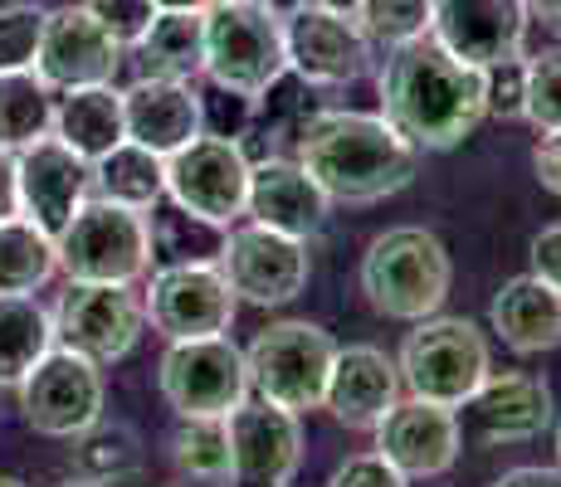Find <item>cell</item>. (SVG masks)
Returning <instances> with one entry per match:
<instances>
[{
	"mask_svg": "<svg viewBox=\"0 0 561 487\" xmlns=\"http://www.w3.org/2000/svg\"><path fill=\"white\" fill-rule=\"evenodd\" d=\"M455 288V258L425 224H396L376 234L362 254V292L371 312L391 322H425L445 308Z\"/></svg>",
	"mask_w": 561,
	"mask_h": 487,
	"instance_id": "3",
	"label": "cell"
},
{
	"mask_svg": "<svg viewBox=\"0 0 561 487\" xmlns=\"http://www.w3.org/2000/svg\"><path fill=\"white\" fill-rule=\"evenodd\" d=\"M103 405H107L103 366L69 351V346H54L45 361L20 381L25 425L45 439H79L83 429H93L103 419Z\"/></svg>",
	"mask_w": 561,
	"mask_h": 487,
	"instance_id": "11",
	"label": "cell"
},
{
	"mask_svg": "<svg viewBox=\"0 0 561 487\" xmlns=\"http://www.w3.org/2000/svg\"><path fill=\"white\" fill-rule=\"evenodd\" d=\"M527 0H435L430 35L473 69L527 59Z\"/></svg>",
	"mask_w": 561,
	"mask_h": 487,
	"instance_id": "17",
	"label": "cell"
},
{
	"mask_svg": "<svg viewBox=\"0 0 561 487\" xmlns=\"http://www.w3.org/2000/svg\"><path fill=\"white\" fill-rule=\"evenodd\" d=\"M167 200L186 214L230 230L250 200V156L234 137L201 132L167 156Z\"/></svg>",
	"mask_w": 561,
	"mask_h": 487,
	"instance_id": "10",
	"label": "cell"
},
{
	"mask_svg": "<svg viewBox=\"0 0 561 487\" xmlns=\"http://www.w3.org/2000/svg\"><path fill=\"white\" fill-rule=\"evenodd\" d=\"M20 214V186H15V151L0 147V220Z\"/></svg>",
	"mask_w": 561,
	"mask_h": 487,
	"instance_id": "44",
	"label": "cell"
},
{
	"mask_svg": "<svg viewBox=\"0 0 561 487\" xmlns=\"http://www.w3.org/2000/svg\"><path fill=\"white\" fill-rule=\"evenodd\" d=\"M59 487H103V483H89V478H69V483H59Z\"/></svg>",
	"mask_w": 561,
	"mask_h": 487,
	"instance_id": "49",
	"label": "cell"
},
{
	"mask_svg": "<svg viewBox=\"0 0 561 487\" xmlns=\"http://www.w3.org/2000/svg\"><path fill=\"white\" fill-rule=\"evenodd\" d=\"M230 483L240 487H288L304 468V425L294 409L244 399L230 409Z\"/></svg>",
	"mask_w": 561,
	"mask_h": 487,
	"instance_id": "15",
	"label": "cell"
},
{
	"mask_svg": "<svg viewBox=\"0 0 561 487\" xmlns=\"http://www.w3.org/2000/svg\"><path fill=\"white\" fill-rule=\"evenodd\" d=\"M259 5H264V10H274L278 20H288V15H298V10H304L308 0H259Z\"/></svg>",
	"mask_w": 561,
	"mask_h": 487,
	"instance_id": "47",
	"label": "cell"
},
{
	"mask_svg": "<svg viewBox=\"0 0 561 487\" xmlns=\"http://www.w3.org/2000/svg\"><path fill=\"white\" fill-rule=\"evenodd\" d=\"M45 15L35 0H15L0 5V69H35L39 35H45Z\"/></svg>",
	"mask_w": 561,
	"mask_h": 487,
	"instance_id": "36",
	"label": "cell"
},
{
	"mask_svg": "<svg viewBox=\"0 0 561 487\" xmlns=\"http://www.w3.org/2000/svg\"><path fill=\"white\" fill-rule=\"evenodd\" d=\"M123 69V45L89 15L83 5H59L45 15L35 73L54 93L83 89V83H113Z\"/></svg>",
	"mask_w": 561,
	"mask_h": 487,
	"instance_id": "20",
	"label": "cell"
},
{
	"mask_svg": "<svg viewBox=\"0 0 561 487\" xmlns=\"http://www.w3.org/2000/svg\"><path fill=\"white\" fill-rule=\"evenodd\" d=\"M332 356H337L332 332H322L318 322L288 317L259 332L244 361H250V385L259 390V399L308 415V409H322Z\"/></svg>",
	"mask_w": 561,
	"mask_h": 487,
	"instance_id": "8",
	"label": "cell"
},
{
	"mask_svg": "<svg viewBox=\"0 0 561 487\" xmlns=\"http://www.w3.org/2000/svg\"><path fill=\"white\" fill-rule=\"evenodd\" d=\"M376 434V453L386 463L415 478H445L463 453V429H459V409L435 405V399H396L386 409V419L371 429Z\"/></svg>",
	"mask_w": 561,
	"mask_h": 487,
	"instance_id": "16",
	"label": "cell"
},
{
	"mask_svg": "<svg viewBox=\"0 0 561 487\" xmlns=\"http://www.w3.org/2000/svg\"><path fill=\"white\" fill-rule=\"evenodd\" d=\"M489 322L499 341L517 356H542L561 346V292L547 288L537 274H517L493 292Z\"/></svg>",
	"mask_w": 561,
	"mask_h": 487,
	"instance_id": "24",
	"label": "cell"
},
{
	"mask_svg": "<svg viewBox=\"0 0 561 487\" xmlns=\"http://www.w3.org/2000/svg\"><path fill=\"white\" fill-rule=\"evenodd\" d=\"M69 443H73V478L117 487L142 468V439H137L133 425H107V419H99V425L83 429Z\"/></svg>",
	"mask_w": 561,
	"mask_h": 487,
	"instance_id": "31",
	"label": "cell"
},
{
	"mask_svg": "<svg viewBox=\"0 0 561 487\" xmlns=\"http://www.w3.org/2000/svg\"><path fill=\"white\" fill-rule=\"evenodd\" d=\"M381 117L415 151H455L489 117L483 69L455 59L435 35L396 45L381 69Z\"/></svg>",
	"mask_w": 561,
	"mask_h": 487,
	"instance_id": "1",
	"label": "cell"
},
{
	"mask_svg": "<svg viewBox=\"0 0 561 487\" xmlns=\"http://www.w3.org/2000/svg\"><path fill=\"white\" fill-rule=\"evenodd\" d=\"M225 234L230 230H220V224H210V220H201V214H186V210L171 205L167 214L152 220V258H161V264H220Z\"/></svg>",
	"mask_w": 561,
	"mask_h": 487,
	"instance_id": "32",
	"label": "cell"
},
{
	"mask_svg": "<svg viewBox=\"0 0 561 487\" xmlns=\"http://www.w3.org/2000/svg\"><path fill=\"white\" fill-rule=\"evenodd\" d=\"M205 79L225 93H240L259 107V97L278 89L288 73L284 20L259 0H210L205 5Z\"/></svg>",
	"mask_w": 561,
	"mask_h": 487,
	"instance_id": "4",
	"label": "cell"
},
{
	"mask_svg": "<svg viewBox=\"0 0 561 487\" xmlns=\"http://www.w3.org/2000/svg\"><path fill=\"white\" fill-rule=\"evenodd\" d=\"M93 195L152 214L167 200V156H157L142 142H117L93 161Z\"/></svg>",
	"mask_w": 561,
	"mask_h": 487,
	"instance_id": "27",
	"label": "cell"
},
{
	"mask_svg": "<svg viewBox=\"0 0 561 487\" xmlns=\"http://www.w3.org/2000/svg\"><path fill=\"white\" fill-rule=\"evenodd\" d=\"M142 302L147 322L167 341L220 337L240 312V298L230 292V278L220 274V264H161Z\"/></svg>",
	"mask_w": 561,
	"mask_h": 487,
	"instance_id": "13",
	"label": "cell"
},
{
	"mask_svg": "<svg viewBox=\"0 0 561 487\" xmlns=\"http://www.w3.org/2000/svg\"><path fill=\"white\" fill-rule=\"evenodd\" d=\"M15 186H20V214L35 220L39 230L59 234L79 214V205L93 195V161L49 132L35 147L15 151Z\"/></svg>",
	"mask_w": 561,
	"mask_h": 487,
	"instance_id": "19",
	"label": "cell"
},
{
	"mask_svg": "<svg viewBox=\"0 0 561 487\" xmlns=\"http://www.w3.org/2000/svg\"><path fill=\"white\" fill-rule=\"evenodd\" d=\"M0 487H30V483H20V478H0Z\"/></svg>",
	"mask_w": 561,
	"mask_h": 487,
	"instance_id": "50",
	"label": "cell"
},
{
	"mask_svg": "<svg viewBox=\"0 0 561 487\" xmlns=\"http://www.w3.org/2000/svg\"><path fill=\"white\" fill-rule=\"evenodd\" d=\"M210 0H157V10H205Z\"/></svg>",
	"mask_w": 561,
	"mask_h": 487,
	"instance_id": "48",
	"label": "cell"
},
{
	"mask_svg": "<svg viewBox=\"0 0 561 487\" xmlns=\"http://www.w3.org/2000/svg\"><path fill=\"white\" fill-rule=\"evenodd\" d=\"M83 10H89L123 49H137V39H142L157 20V0H83Z\"/></svg>",
	"mask_w": 561,
	"mask_h": 487,
	"instance_id": "37",
	"label": "cell"
},
{
	"mask_svg": "<svg viewBox=\"0 0 561 487\" xmlns=\"http://www.w3.org/2000/svg\"><path fill=\"white\" fill-rule=\"evenodd\" d=\"M312 5H322V10H332V15H347V20H357V10H362V0H312Z\"/></svg>",
	"mask_w": 561,
	"mask_h": 487,
	"instance_id": "46",
	"label": "cell"
},
{
	"mask_svg": "<svg viewBox=\"0 0 561 487\" xmlns=\"http://www.w3.org/2000/svg\"><path fill=\"white\" fill-rule=\"evenodd\" d=\"M557 399L542 375L527 371H489V381L459 405V429L479 449H503V443H527L542 429H552Z\"/></svg>",
	"mask_w": 561,
	"mask_h": 487,
	"instance_id": "14",
	"label": "cell"
},
{
	"mask_svg": "<svg viewBox=\"0 0 561 487\" xmlns=\"http://www.w3.org/2000/svg\"><path fill=\"white\" fill-rule=\"evenodd\" d=\"M147 73L157 79H191L205 69V10H157L152 30L137 39Z\"/></svg>",
	"mask_w": 561,
	"mask_h": 487,
	"instance_id": "28",
	"label": "cell"
},
{
	"mask_svg": "<svg viewBox=\"0 0 561 487\" xmlns=\"http://www.w3.org/2000/svg\"><path fill=\"white\" fill-rule=\"evenodd\" d=\"M328 190L308 176L304 161L288 156H264L250 161V200H244V214L254 224H268L278 234H294V240H312L328 224Z\"/></svg>",
	"mask_w": 561,
	"mask_h": 487,
	"instance_id": "21",
	"label": "cell"
},
{
	"mask_svg": "<svg viewBox=\"0 0 561 487\" xmlns=\"http://www.w3.org/2000/svg\"><path fill=\"white\" fill-rule=\"evenodd\" d=\"M527 15L542 20L552 35H561V0H527Z\"/></svg>",
	"mask_w": 561,
	"mask_h": 487,
	"instance_id": "45",
	"label": "cell"
},
{
	"mask_svg": "<svg viewBox=\"0 0 561 487\" xmlns=\"http://www.w3.org/2000/svg\"><path fill=\"white\" fill-rule=\"evenodd\" d=\"M557 459H561V425H557Z\"/></svg>",
	"mask_w": 561,
	"mask_h": 487,
	"instance_id": "51",
	"label": "cell"
},
{
	"mask_svg": "<svg viewBox=\"0 0 561 487\" xmlns=\"http://www.w3.org/2000/svg\"><path fill=\"white\" fill-rule=\"evenodd\" d=\"M54 93L35 69H0V147L25 151L54 132Z\"/></svg>",
	"mask_w": 561,
	"mask_h": 487,
	"instance_id": "29",
	"label": "cell"
},
{
	"mask_svg": "<svg viewBox=\"0 0 561 487\" xmlns=\"http://www.w3.org/2000/svg\"><path fill=\"white\" fill-rule=\"evenodd\" d=\"M171 463L196 483L230 478V425L225 419H181L171 434Z\"/></svg>",
	"mask_w": 561,
	"mask_h": 487,
	"instance_id": "33",
	"label": "cell"
},
{
	"mask_svg": "<svg viewBox=\"0 0 561 487\" xmlns=\"http://www.w3.org/2000/svg\"><path fill=\"white\" fill-rule=\"evenodd\" d=\"M201 117H205V132L234 137V142H240V132L250 127V117H254V103L250 97H240V93L215 89V97L201 93Z\"/></svg>",
	"mask_w": 561,
	"mask_h": 487,
	"instance_id": "40",
	"label": "cell"
},
{
	"mask_svg": "<svg viewBox=\"0 0 561 487\" xmlns=\"http://www.w3.org/2000/svg\"><path fill=\"white\" fill-rule=\"evenodd\" d=\"M220 274L230 278V292L250 308H284L308 288V240L278 234L268 224H230L220 248Z\"/></svg>",
	"mask_w": 561,
	"mask_h": 487,
	"instance_id": "12",
	"label": "cell"
},
{
	"mask_svg": "<svg viewBox=\"0 0 561 487\" xmlns=\"http://www.w3.org/2000/svg\"><path fill=\"white\" fill-rule=\"evenodd\" d=\"M533 274L542 278L547 288L561 292V224H547L533 240Z\"/></svg>",
	"mask_w": 561,
	"mask_h": 487,
	"instance_id": "41",
	"label": "cell"
},
{
	"mask_svg": "<svg viewBox=\"0 0 561 487\" xmlns=\"http://www.w3.org/2000/svg\"><path fill=\"white\" fill-rule=\"evenodd\" d=\"M328 487H410V478L396 463H386L381 453H352L347 463H337Z\"/></svg>",
	"mask_w": 561,
	"mask_h": 487,
	"instance_id": "39",
	"label": "cell"
},
{
	"mask_svg": "<svg viewBox=\"0 0 561 487\" xmlns=\"http://www.w3.org/2000/svg\"><path fill=\"white\" fill-rule=\"evenodd\" d=\"M54 254L69 283H137L152 274V220L89 195L79 214L54 234Z\"/></svg>",
	"mask_w": 561,
	"mask_h": 487,
	"instance_id": "5",
	"label": "cell"
},
{
	"mask_svg": "<svg viewBox=\"0 0 561 487\" xmlns=\"http://www.w3.org/2000/svg\"><path fill=\"white\" fill-rule=\"evenodd\" d=\"M401 385L415 399H435V405L459 409L493 371L489 337L473 327L469 317H425L401 346Z\"/></svg>",
	"mask_w": 561,
	"mask_h": 487,
	"instance_id": "6",
	"label": "cell"
},
{
	"mask_svg": "<svg viewBox=\"0 0 561 487\" xmlns=\"http://www.w3.org/2000/svg\"><path fill=\"white\" fill-rule=\"evenodd\" d=\"M523 123H533L537 132H557L561 127V45L527 54V103Z\"/></svg>",
	"mask_w": 561,
	"mask_h": 487,
	"instance_id": "35",
	"label": "cell"
},
{
	"mask_svg": "<svg viewBox=\"0 0 561 487\" xmlns=\"http://www.w3.org/2000/svg\"><path fill=\"white\" fill-rule=\"evenodd\" d=\"M147 332V302L133 283H69L54 308V346L117 366L137 351Z\"/></svg>",
	"mask_w": 561,
	"mask_h": 487,
	"instance_id": "9",
	"label": "cell"
},
{
	"mask_svg": "<svg viewBox=\"0 0 561 487\" xmlns=\"http://www.w3.org/2000/svg\"><path fill=\"white\" fill-rule=\"evenodd\" d=\"M298 161L332 205H376L405 190L420 151L381 113H312L298 132Z\"/></svg>",
	"mask_w": 561,
	"mask_h": 487,
	"instance_id": "2",
	"label": "cell"
},
{
	"mask_svg": "<svg viewBox=\"0 0 561 487\" xmlns=\"http://www.w3.org/2000/svg\"><path fill=\"white\" fill-rule=\"evenodd\" d=\"M123 123H127V142H142L157 156H171V151H181L205 132L201 89L191 79L142 73L133 89H123Z\"/></svg>",
	"mask_w": 561,
	"mask_h": 487,
	"instance_id": "23",
	"label": "cell"
},
{
	"mask_svg": "<svg viewBox=\"0 0 561 487\" xmlns=\"http://www.w3.org/2000/svg\"><path fill=\"white\" fill-rule=\"evenodd\" d=\"M59 274L54 234L25 214L0 220V292H39Z\"/></svg>",
	"mask_w": 561,
	"mask_h": 487,
	"instance_id": "30",
	"label": "cell"
},
{
	"mask_svg": "<svg viewBox=\"0 0 561 487\" xmlns=\"http://www.w3.org/2000/svg\"><path fill=\"white\" fill-rule=\"evenodd\" d=\"M401 366L381 351V346H337L328 375V395L322 409H332V419L357 434H371L386 419V409L401 399Z\"/></svg>",
	"mask_w": 561,
	"mask_h": 487,
	"instance_id": "22",
	"label": "cell"
},
{
	"mask_svg": "<svg viewBox=\"0 0 561 487\" xmlns=\"http://www.w3.org/2000/svg\"><path fill=\"white\" fill-rule=\"evenodd\" d=\"M430 20H435V0H362L357 10L362 35L386 49L430 35Z\"/></svg>",
	"mask_w": 561,
	"mask_h": 487,
	"instance_id": "34",
	"label": "cell"
},
{
	"mask_svg": "<svg viewBox=\"0 0 561 487\" xmlns=\"http://www.w3.org/2000/svg\"><path fill=\"white\" fill-rule=\"evenodd\" d=\"M533 171H537V186L561 200V127L557 132H542V142L533 151Z\"/></svg>",
	"mask_w": 561,
	"mask_h": 487,
	"instance_id": "42",
	"label": "cell"
},
{
	"mask_svg": "<svg viewBox=\"0 0 561 487\" xmlns=\"http://www.w3.org/2000/svg\"><path fill=\"white\" fill-rule=\"evenodd\" d=\"M523 103H527V59L483 69V107H489V117L517 123V117H523Z\"/></svg>",
	"mask_w": 561,
	"mask_h": 487,
	"instance_id": "38",
	"label": "cell"
},
{
	"mask_svg": "<svg viewBox=\"0 0 561 487\" xmlns=\"http://www.w3.org/2000/svg\"><path fill=\"white\" fill-rule=\"evenodd\" d=\"M54 351V312L35 292H0V390H20Z\"/></svg>",
	"mask_w": 561,
	"mask_h": 487,
	"instance_id": "26",
	"label": "cell"
},
{
	"mask_svg": "<svg viewBox=\"0 0 561 487\" xmlns=\"http://www.w3.org/2000/svg\"><path fill=\"white\" fill-rule=\"evenodd\" d=\"M54 137L73 147L79 156L99 161L103 151L127 142L123 123V93L113 83H83V89H64L54 97Z\"/></svg>",
	"mask_w": 561,
	"mask_h": 487,
	"instance_id": "25",
	"label": "cell"
},
{
	"mask_svg": "<svg viewBox=\"0 0 561 487\" xmlns=\"http://www.w3.org/2000/svg\"><path fill=\"white\" fill-rule=\"evenodd\" d=\"M493 487H561V463L557 468H542V463H523V468H508Z\"/></svg>",
	"mask_w": 561,
	"mask_h": 487,
	"instance_id": "43",
	"label": "cell"
},
{
	"mask_svg": "<svg viewBox=\"0 0 561 487\" xmlns=\"http://www.w3.org/2000/svg\"><path fill=\"white\" fill-rule=\"evenodd\" d=\"M284 45H288V73H298L312 89H337V83H357L371 69V39L362 35L357 20L332 15L322 5H308L284 20Z\"/></svg>",
	"mask_w": 561,
	"mask_h": 487,
	"instance_id": "18",
	"label": "cell"
},
{
	"mask_svg": "<svg viewBox=\"0 0 561 487\" xmlns=\"http://www.w3.org/2000/svg\"><path fill=\"white\" fill-rule=\"evenodd\" d=\"M157 390L176 409V419H230V409H240L254 385L244 351L230 341V332H220V337L167 341Z\"/></svg>",
	"mask_w": 561,
	"mask_h": 487,
	"instance_id": "7",
	"label": "cell"
}]
</instances>
